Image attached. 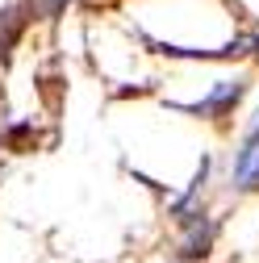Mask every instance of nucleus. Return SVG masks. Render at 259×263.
<instances>
[{
  "instance_id": "nucleus-1",
  "label": "nucleus",
  "mask_w": 259,
  "mask_h": 263,
  "mask_svg": "<svg viewBox=\"0 0 259 263\" xmlns=\"http://www.w3.org/2000/svg\"><path fill=\"white\" fill-rule=\"evenodd\" d=\"M243 92H247V84H243V80H221V84L205 96V101H201V105H192V109H197V113H226L230 105H238V101H243Z\"/></svg>"
},
{
  "instance_id": "nucleus-2",
  "label": "nucleus",
  "mask_w": 259,
  "mask_h": 263,
  "mask_svg": "<svg viewBox=\"0 0 259 263\" xmlns=\"http://www.w3.org/2000/svg\"><path fill=\"white\" fill-rule=\"evenodd\" d=\"M209 247H213V221H192L188 238L180 247V259H205Z\"/></svg>"
},
{
  "instance_id": "nucleus-3",
  "label": "nucleus",
  "mask_w": 259,
  "mask_h": 263,
  "mask_svg": "<svg viewBox=\"0 0 259 263\" xmlns=\"http://www.w3.org/2000/svg\"><path fill=\"white\" fill-rule=\"evenodd\" d=\"M21 25H25L21 9H5V13H0V59L13 54V46H17V38H21Z\"/></svg>"
},
{
  "instance_id": "nucleus-4",
  "label": "nucleus",
  "mask_w": 259,
  "mask_h": 263,
  "mask_svg": "<svg viewBox=\"0 0 259 263\" xmlns=\"http://www.w3.org/2000/svg\"><path fill=\"white\" fill-rule=\"evenodd\" d=\"M259 155V113H255V121H251V129H247V142H243V151H238V163H234V180L243 184L247 180V167H251V159Z\"/></svg>"
},
{
  "instance_id": "nucleus-5",
  "label": "nucleus",
  "mask_w": 259,
  "mask_h": 263,
  "mask_svg": "<svg viewBox=\"0 0 259 263\" xmlns=\"http://www.w3.org/2000/svg\"><path fill=\"white\" fill-rule=\"evenodd\" d=\"M29 138H34V129H29V125H13V129H9V146H13V151H21Z\"/></svg>"
},
{
  "instance_id": "nucleus-6",
  "label": "nucleus",
  "mask_w": 259,
  "mask_h": 263,
  "mask_svg": "<svg viewBox=\"0 0 259 263\" xmlns=\"http://www.w3.org/2000/svg\"><path fill=\"white\" fill-rule=\"evenodd\" d=\"M247 188H259V155L251 159V167H247V180H243Z\"/></svg>"
},
{
  "instance_id": "nucleus-7",
  "label": "nucleus",
  "mask_w": 259,
  "mask_h": 263,
  "mask_svg": "<svg viewBox=\"0 0 259 263\" xmlns=\"http://www.w3.org/2000/svg\"><path fill=\"white\" fill-rule=\"evenodd\" d=\"M63 5H67V0H46V13H59Z\"/></svg>"
}]
</instances>
